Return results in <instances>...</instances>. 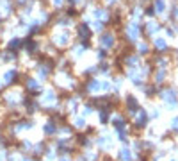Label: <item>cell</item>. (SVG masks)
Listing matches in <instances>:
<instances>
[{"mask_svg": "<svg viewBox=\"0 0 178 161\" xmlns=\"http://www.w3.org/2000/svg\"><path fill=\"white\" fill-rule=\"evenodd\" d=\"M130 158H132V156H130V150L123 149V150H121V159L123 161H130Z\"/></svg>", "mask_w": 178, "mask_h": 161, "instance_id": "6da1fadb", "label": "cell"}]
</instances>
